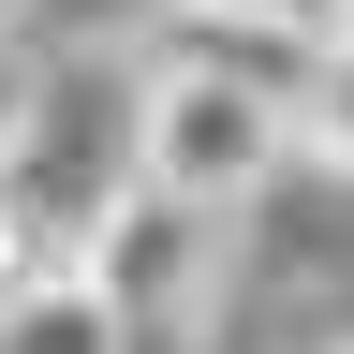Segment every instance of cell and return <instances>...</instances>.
I'll return each instance as SVG.
<instances>
[{
	"label": "cell",
	"mask_w": 354,
	"mask_h": 354,
	"mask_svg": "<svg viewBox=\"0 0 354 354\" xmlns=\"http://www.w3.org/2000/svg\"><path fill=\"white\" fill-rule=\"evenodd\" d=\"M295 148H325V162H354V44L325 59V88H310V118H295Z\"/></svg>",
	"instance_id": "8992f818"
},
{
	"label": "cell",
	"mask_w": 354,
	"mask_h": 354,
	"mask_svg": "<svg viewBox=\"0 0 354 354\" xmlns=\"http://www.w3.org/2000/svg\"><path fill=\"white\" fill-rule=\"evenodd\" d=\"M281 162H295V118L251 104V88H221V74H148L133 88V177H148V192L236 221V207L281 192Z\"/></svg>",
	"instance_id": "6da1fadb"
},
{
	"label": "cell",
	"mask_w": 354,
	"mask_h": 354,
	"mask_svg": "<svg viewBox=\"0 0 354 354\" xmlns=\"http://www.w3.org/2000/svg\"><path fill=\"white\" fill-rule=\"evenodd\" d=\"M118 192H133V118H118V88H104V74H44L15 162H0V207H15L44 251L88 266V236H104Z\"/></svg>",
	"instance_id": "7a4b0ae2"
},
{
	"label": "cell",
	"mask_w": 354,
	"mask_h": 354,
	"mask_svg": "<svg viewBox=\"0 0 354 354\" xmlns=\"http://www.w3.org/2000/svg\"><path fill=\"white\" fill-rule=\"evenodd\" d=\"M325 15L310 0H162L148 15V74H221V88H251V104H281L310 118V88H325Z\"/></svg>",
	"instance_id": "3957f363"
},
{
	"label": "cell",
	"mask_w": 354,
	"mask_h": 354,
	"mask_svg": "<svg viewBox=\"0 0 354 354\" xmlns=\"http://www.w3.org/2000/svg\"><path fill=\"white\" fill-rule=\"evenodd\" d=\"M310 15H325V44H354V0H310Z\"/></svg>",
	"instance_id": "ba28073f"
},
{
	"label": "cell",
	"mask_w": 354,
	"mask_h": 354,
	"mask_svg": "<svg viewBox=\"0 0 354 354\" xmlns=\"http://www.w3.org/2000/svg\"><path fill=\"white\" fill-rule=\"evenodd\" d=\"M30 104H44V59H30L15 30H0V162H15V133H30Z\"/></svg>",
	"instance_id": "52a82bcc"
},
{
	"label": "cell",
	"mask_w": 354,
	"mask_h": 354,
	"mask_svg": "<svg viewBox=\"0 0 354 354\" xmlns=\"http://www.w3.org/2000/svg\"><path fill=\"white\" fill-rule=\"evenodd\" d=\"M0 354H133V325L88 266H44L30 295H0Z\"/></svg>",
	"instance_id": "5b68a950"
},
{
	"label": "cell",
	"mask_w": 354,
	"mask_h": 354,
	"mask_svg": "<svg viewBox=\"0 0 354 354\" xmlns=\"http://www.w3.org/2000/svg\"><path fill=\"white\" fill-rule=\"evenodd\" d=\"M88 281L118 295V325H162V310H192V281H207V207H177V192H133L104 207V236H88Z\"/></svg>",
	"instance_id": "277c9868"
}]
</instances>
